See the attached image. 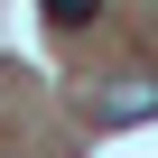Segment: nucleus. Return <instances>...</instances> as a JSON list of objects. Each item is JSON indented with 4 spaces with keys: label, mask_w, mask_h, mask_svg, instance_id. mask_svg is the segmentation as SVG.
Masks as SVG:
<instances>
[{
    "label": "nucleus",
    "mask_w": 158,
    "mask_h": 158,
    "mask_svg": "<svg viewBox=\"0 0 158 158\" xmlns=\"http://www.w3.org/2000/svg\"><path fill=\"white\" fill-rule=\"evenodd\" d=\"M158 112V74H112V84L93 93V121L102 130H130V121H149Z\"/></svg>",
    "instance_id": "f257e3e1"
}]
</instances>
